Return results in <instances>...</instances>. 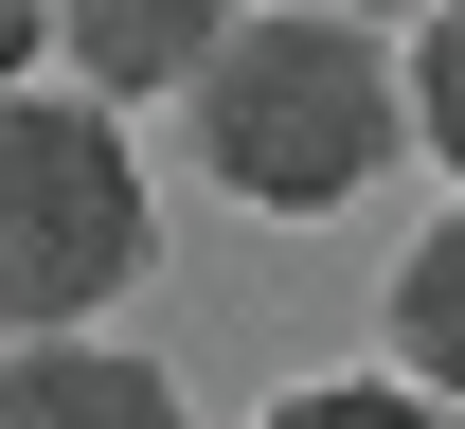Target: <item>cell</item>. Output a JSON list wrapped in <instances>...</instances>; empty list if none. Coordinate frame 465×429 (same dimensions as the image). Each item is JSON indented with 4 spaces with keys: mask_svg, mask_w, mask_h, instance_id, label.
Returning a JSON list of instances; mask_svg holds the SVG:
<instances>
[{
    "mask_svg": "<svg viewBox=\"0 0 465 429\" xmlns=\"http://www.w3.org/2000/svg\"><path fill=\"white\" fill-rule=\"evenodd\" d=\"M394 54L358 36L341 0H269V18H232L215 54H197V143H215V197H251V215H341V197H376V161H394Z\"/></svg>",
    "mask_w": 465,
    "mask_h": 429,
    "instance_id": "cell-1",
    "label": "cell"
},
{
    "mask_svg": "<svg viewBox=\"0 0 465 429\" xmlns=\"http://www.w3.org/2000/svg\"><path fill=\"white\" fill-rule=\"evenodd\" d=\"M143 287V161H125L108 90H0V322H54Z\"/></svg>",
    "mask_w": 465,
    "mask_h": 429,
    "instance_id": "cell-2",
    "label": "cell"
},
{
    "mask_svg": "<svg viewBox=\"0 0 465 429\" xmlns=\"http://www.w3.org/2000/svg\"><path fill=\"white\" fill-rule=\"evenodd\" d=\"M0 429H179V375L54 322V340H18V358H0Z\"/></svg>",
    "mask_w": 465,
    "mask_h": 429,
    "instance_id": "cell-3",
    "label": "cell"
},
{
    "mask_svg": "<svg viewBox=\"0 0 465 429\" xmlns=\"http://www.w3.org/2000/svg\"><path fill=\"white\" fill-rule=\"evenodd\" d=\"M232 36V0H54V54L108 90V108H143V90H197V54Z\"/></svg>",
    "mask_w": 465,
    "mask_h": 429,
    "instance_id": "cell-4",
    "label": "cell"
},
{
    "mask_svg": "<svg viewBox=\"0 0 465 429\" xmlns=\"http://www.w3.org/2000/svg\"><path fill=\"white\" fill-rule=\"evenodd\" d=\"M394 358H411V375H430V394L465 412V215H448V233L394 268Z\"/></svg>",
    "mask_w": 465,
    "mask_h": 429,
    "instance_id": "cell-5",
    "label": "cell"
},
{
    "mask_svg": "<svg viewBox=\"0 0 465 429\" xmlns=\"http://www.w3.org/2000/svg\"><path fill=\"white\" fill-rule=\"evenodd\" d=\"M269 429H448L430 375H322V394H269Z\"/></svg>",
    "mask_w": 465,
    "mask_h": 429,
    "instance_id": "cell-6",
    "label": "cell"
},
{
    "mask_svg": "<svg viewBox=\"0 0 465 429\" xmlns=\"http://www.w3.org/2000/svg\"><path fill=\"white\" fill-rule=\"evenodd\" d=\"M394 90H411V125H430V161L465 180V0H430V54H411Z\"/></svg>",
    "mask_w": 465,
    "mask_h": 429,
    "instance_id": "cell-7",
    "label": "cell"
},
{
    "mask_svg": "<svg viewBox=\"0 0 465 429\" xmlns=\"http://www.w3.org/2000/svg\"><path fill=\"white\" fill-rule=\"evenodd\" d=\"M54 36V0H0V90H18V54Z\"/></svg>",
    "mask_w": 465,
    "mask_h": 429,
    "instance_id": "cell-8",
    "label": "cell"
}]
</instances>
